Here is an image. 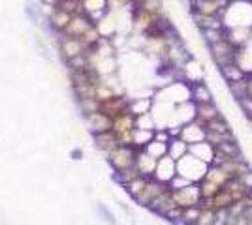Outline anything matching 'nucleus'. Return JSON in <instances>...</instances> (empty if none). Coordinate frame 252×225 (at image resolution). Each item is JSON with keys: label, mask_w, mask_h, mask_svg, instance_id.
I'll return each instance as SVG.
<instances>
[{"label": "nucleus", "mask_w": 252, "mask_h": 225, "mask_svg": "<svg viewBox=\"0 0 252 225\" xmlns=\"http://www.w3.org/2000/svg\"><path fill=\"white\" fill-rule=\"evenodd\" d=\"M249 96L252 98V75H249Z\"/></svg>", "instance_id": "nucleus-42"}, {"label": "nucleus", "mask_w": 252, "mask_h": 225, "mask_svg": "<svg viewBox=\"0 0 252 225\" xmlns=\"http://www.w3.org/2000/svg\"><path fill=\"white\" fill-rule=\"evenodd\" d=\"M147 180H149L147 177H141V175H140V177H136L134 180H130L128 184H125L123 188H125V192L130 197H132V199H136V197H138L141 192H143V188H145Z\"/></svg>", "instance_id": "nucleus-28"}, {"label": "nucleus", "mask_w": 252, "mask_h": 225, "mask_svg": "<svg viewBox=\"0 0 252 225\" xmlns=\"http://www.w3.org/2000/svg\"><path fill=\"white\" fill-rule=\"evenodd\" d=\"M136 177H140V173H138L136 167H128V169H123V171H113V180L117 184H121V186H125V184H128L130 180H134Z\"/></svg>", "instance_id": "nucleus-30"}, {"label": "nucleus", "mask_w": 252, "mask_h": 225, "mask_svg": "<svg viewBox=\"0 0 252 225\" xmlns=\"http://www.w3.org/2000/svg\"><path fill=\"white\" fill-rule=\"evenodd\" d=\"M209 163L198 160L196 156H192L190 152L184 154L181 160H177V175L184 177L186 180H190L192 184H198L207 173Z\"/></svg>", "instance_id": "nucleus-1"}, {"label": "nucleus", "mask_w": 252, "mask_h": 225, "mask_svg": "<svg viewBox=\"0 0 252 225\" xmlns=\"http://www.w3.org/2000/svg\"><path fill=\"white\" fill-rule=\"evenodd\" d=\"M184 154H188V145L181 137H169L168 141V156L171 160H181Z\"/></svg>", "instance_id": "nucleus-22"}, {"label": "nucleus", "mask_w": 252, "mask_h": 225, "mask_svg": "<svg viewBox=\"0 0 252 225\" xmlns=\"http://www.w3.org/2000/svg\"><path fill=\"white\" fill-rule=\"evenodd\" d=\"M83 156H85V152L81 150V148H73L70 152V158L73 160V161H79V160H83Z\"/></svg>", "instance_id": "nucleus-40"}, {"label": "nucleus", "mask_w": 252, "mask_h": 225, "mask_svg": "<svg viewBox=\"0 0 252 225\" xmlns=\"http://www.w3.org/2000/svg\"><path fill=\"white\" fill-rule=\"evenodd\" d=\"M153 137H154L153 129H140V128H134V129H132V146L140 150V148H143Z\"/></svg>", "instance_id": "nucleus-24"}, {"label": "nucleus", "mask_w": 252, "mask_h": 225, "mask_svg": "<svg viewBox=\"0 0 252 225\" xmlns=\"http://www.w3.org/2000/svg\"><path fill=\"white\" fill-rule=\"evenodd\" d=\"M173 207H177V205H175V201L171 199V192H169V190H164L160 195H156L153 201L147 205V210L162 218V216H164L169 209H173Z\"/></svg>", "instance_id": "nucleus-13"}, {"label": "nucleus", "mask_w": 252, "mask_h": 225, "mask_svg": "<svg viewBox=\"0 0 252 225\" xmlns=\"http://www.w3.org/2000/svg\"><path fill=\"white\" fill-rule=\"evenodd\" d=\"M205 133H207L205 126L201 122H198L196 118L192 122L182 124L181 129H179V137L186 145H194V143H199V141H205Z\"/></svg>", "instance_id": "nucleus-8"}, {"label": "nucleus", "mask_w": 252, "mask_h": 225, "mask_svg": "<svg viewBox=\"0 0 252 225\" xmlns=\"http://www.w3.org/2000/svg\"><path fill=\"white\" fill-rule=\"evenodd\" d=\"M220 71V75H222V79H224L226 83H235V81H241V79H245V77H249L245 71L239 68L235 62H230V64H224V66H220L218 68Z\"/></svg>", "instance_id": "nucleus-20"}, {"label": "nucleus", "mask_w": 252, "mask_h": 225, "mask_svg": "<svg viewBox=\"0 0 252 225\" xmlns=\"http://www.w3.org/2000/svg\"><path fill=\"white\" fill-rule=\"evenodd\" d=\"M245 220H247V225H252V207L245 209Z\"/></svg>", "instance_id": "nucleus-41"}, {"label": "nucleus", "mask_w": 252, "mask_h": 225, "mask_svg": "<svg viewBox=\"0 0 252 225\" xmlns=\"http://www.w3.org/2000/svg\"><path fill=\"white\" fill-rule=\"evenodd\" d=\"M134 128H140V129H156V124H154V118L151 112H145V114H140L134 118Z\"/></svg>", "instance_id": "nucleus-35"}, {"label": "nucleus", "mask_w": 252, "mask_h": 225, "mask_svg": "<svg viewBox=\"0 0 252 225\" xmlns=\"http://www.w3.org/2000/svg\"><path fill=\"white\" fill-rule=\"evenodd\" d=\"M134 167L138 169L141 177H147V178H153L154 167H156V160L153 156H149L143 148H140L136 152V160H134Z\"/></svg>", "instance_id": "nucleus-14"}, {"label": "nucleus", "mask_w": 252, "mask_h": 225, "mask_svg": "<svg viewBox=\"0 0 252 225\" xmlns=\"http://www.w3.org/2000/svg\"><path fill=\"white\" fill-rule=\"evenodd\" d=\"M164 190H168V186H166V184L158 182V180H154V178H149L147 184H145V188H143V192H141L140 195L136 197L134 201H136V205H138V207L147 209V205H149L156 195H160Z\"/></svg>", "instance_id": "nucleus-10"}, {"label": "nucleus", "mask_w": 252, "mask_h": 225, "mask_svg": "<svg viewBox=\"0 0 252 225\" xmlns=\"http://www.w3.org/2000/svg\"><path fill=\"white\" fill-rule=\"evenodd\" d=\"M96 214H98V218L104 224L117 225V218H115V214H113L111 209L106 203H96Z\"/></svg>", "instance_id": "nucleus-32"}, {"label": "nucleus", "mask_w": 252, "mask_h": 225, "mask_svg": "<svg viewBox=\"0 0 252 225\" xmlns=\"http://www.w3.org/2000/svg\"><path fill=\"white\" fill-rule=\"evenodd\" d=\"M128 101H130V98H128L126 94H117V96H113V98L102 101V103H100V111H104L106 114H109L113 118V116H117V114H121V112L128 111Z\"/></svg>", "instance_id": "nucleus-12"}, {"label": "nucleus", "mask_w": 252, "mask_h": 225, "mask_svg": "<svg viewBox=\"0 0 252 225\" xmlns=\"http://www.w3.org/2000/svg\"><path fill=\"white\" fill-rule=\"evenodd\" d=\"M194 105H196V120L201 122L203 126L222 114L220 107H216L215 101H209V103H194Z\"/></svg>", "instance_id": "nucleus-16"}, {"label": "nucleus", "mask_w": 252, "mask_h": 225, "mask_svg": "<svg viewBox=\"0 0 252 225\" xmlns=\"http://www.w3.org/2000/svg\"><path fill=\"white\" fill-rule=\"evenodd\" d=\"M140 8L143 12L151 14L153 17H162V15H166L164 0H143L140 4Z\"/></svg>", "instance_id": "nucleus-27"}, {"label": "nucleus", "mask_w": 252, "mask_h": 225, "mask_svg": "<svg viewBox=\"0 0 252 225\" xmlns=\"http://www.w3.org/2000/svg\"><path fill=\"white\" fill-rule=\"evenodd\" d=\"M85 120H87V126H89V131L92 133V135H96V133H104V131H109L111 129V116L109 114H106L104 111H94L90 112V114H87L85 116Z\"/></svg>", "instance_id": "nucleus-9"}, {"label": "nucleus", "mask_w": 252, "mask_h": 225, "mask_svg": "<svg viewBox=\"0 0 252 225\" xmlns=\"http://www.w3.org/2000/svg\"><path fill=\"white\" fill-rule=\"evenodd\" d=\"M25 14H27V17L30 19V23L40 25L42 15H43V10L42 8H36V6H34V4H30V2H27V4H25Z\"/></svg>", "instance_id": "nucleus-36"}, {"label": "nucleus", "mask_w": 252, "mask_h": 225, "mask_svg": "<svg viewBox=\"0 0 252 225\" xmlns=\"http://www.w3.org/2000/svg\"><path fill=\"white\" fill-rule=\"evenodd\" d=\"M190 99L194 103H209L215 101V96L205 81H196V83H190Z\"/></svg>", "instance_id": "nucleus-18"}, {"label": "nucleus", "mask_w": 252, "mask_h": 225, "mask_svg": "<svg viewBox=\"0 0 252 225\" xmlns=\"http://www.w3.org/2000/svg\"><path fill=\"white\" fill-rule=\"evenodd\" d=\"M58 51L60 55L66 60H70L73 56L83 55L87 51V47L83 45L81 38H73V36H64V34H58Z\"/></svg>", "instance_id": "nucleus-5"}, {"label": "nucleus", "mask_w": 252, "mask_h": 225, "mask_svg": "<svg viewBox=\"0 0 252 225\" xmlns=\"http://www.w3.org/2000/svg\"><path fill=\"white\" fill-rule=\"evenodd\" d=\"M234 178H237V182L245 188V192H247V193H252V169L245 171V173H241L239 177H234Z\"/></svg>", "instance_id": "nucleus-38"}, {"label": "nucleus", "mask_w": 252, "mask_h": 225, "mask_svg": "<svg viewBox=\"0 0 252 225\" xmlns=\"http://www.w3.org/2000/svg\"><path fill=\"white\" fill-rule=\"evenodd\" d=\"M207 49H209V55L211 58H213V62H215L218 68L235 60V51H237V49L228 42L226 38H220L218 42L207 45Z\"/></svg>", "instance_id": "nucleus-3"}, {"label": "nucleus", "mask_w": 252, "mask_h": 225, "mask_svg": "<svg viewBox=\"0 0 252 225\" xmlns=\"http://www.w3.org/2000/svg\"><path fill=\"white\" fill-rule=\"evenodd\" d=\"M169 192H171V199L175 201V205L179 209L201 205V193H199L198 184H190V186H184L181 190H169Z\"/></svg>", "instance_id": "nucleus-4"}, {"label": "nucleus", "mask_w": 252, "mask_h": 225, "mask_svg": "<svg viewBox=\"0 0 252 225\" xmlns=\"http://www.w3.org/2000/svg\"><path fill=\"white\" fill-rule=\"evenodd\" d=\"M153 109V96H145V98H130L128 101V111L134 116H140L145 112H151Z\"/></svg>", "instance_id": "nucleus-21"}, {"label": "nucleus", "mask_w": 252, "mask_h": 225, "mask_svg": "<svg viewBox=\"0 0 252 225\" xmlns=\"http://www.w3.org/2000/svg\"><path fill=\"white\" fill-rule=\"evenodd\" d=\"M136 152H138V148H134L132 145H119L106 158H108V163L111 165L113 171H123V169L134 167Z\"/></svg>", "instance_id": "nucleus-2"}, {"label": "nucleus", "mask_w": 252, "mask_h": 225, "mask_svg": "<svg viewBox=\"0 0 252 225\" xmlns=\"http://www.w3.org/2000/svg\"><path fill=\"white\" fill-rule=\"evenodd\" d=\"M205 129L211 131V133H222V135H226V133H234V131H232V124L226 120L224 114H220V116H216L215 120L207 122V124H205Z\"/></svg>", "instance_id": "nucleus-25"}, {"label": "nucleus", "mask_w": 252, "mask_h": 225, "mask_svg": "<svg viewBox=\"0 0 252 225\" xmlns=\"http://www.w3.org/2000/svg\"><path fill=\"white\" fill-rule=\"evenodd\" d=\"M81 2H83L85 15H89L92 23H96L98 19H102L104 15L109 12L106 0H81Z\"/></svg>", "instance_id": "nucleus-17"}, {"label": "nucleus", "mask_w": 252, "mask_h": 225, "mask_svg": "<svg viewBox=\"0 0 252 225\" xmlns=\"http://www.w3.org/2000/svg\"><path fill=\"white\" fill-rule=\"evenodd\" d=\"M77 107H79L81 114L87 116L90 112L100 111V101L96 98H79L77 99Z\"/></svg>", "instance_id": "nucleus-31"}, {"label": "nucleus", "mask_w": 252, "mask_h": 225, "mask_svg": "<svg viewBox=\"0 0 252 225\" xmlns=\"http://www.w3.org/2000/svg\"><path fill=\"white\" fill-rule=\"evenodd\" d=\"M201 210V205H194V207H186L181 210V218H179V224L177 225H194V222L199 216Z\"/></svg>", "instance_id": "nucleus-29"}, {"label": "nucleus", "mask_w": 252, "mask_h": 225, "mask_svg": "<svg viewBox=\"0 0 252 225\" xmlns=\"http://www.w3.org/2000/svg\"><path fill=\"white\" fill-rule=\"evenodd\" d=\"M55 2H56V4H58V2H62V0H55Z\"/></svg>", "instance_id": "nucleus-44"}, {"label": "nucleus", "mask_w": 252, "mask_h": 225, "mask_svg": "<svg viewBox=\"0 0 252 225\" xmlns=\"http://www.w3.org/2000/svg\"><path fill=\"white\" fill-rule=\"evenodd\" d=\"M128 2H130V6H140L143 0H128Z\"/></svg>", "instance_id": "nucleus-43"}, {"label": "nucleus", "mask_w": 252, "mask_h": 225, "mask_svg": "<svg viewBox=\"0 0 252 225\" xmlns=\"http://www.w3.org/2000/svg\"><path fill=\"white\" fill-rule=\"evenodd\" d=\"M175 175H177V161H175V160H171L168 154L156 160V167H154V173H153L154 180H158V182L168 186V182Z\"/></svg>", "instance_id": "nucleus-6"}, {"label": "nucleus", "mask_w": 252, "mask_h": 225, "mask_svg": "<svg viewBox=\"0 0 252 225\" xmlns=\"http://www.w3.org/2000/svg\"><path fill=\"white\" fill-rule=\"evenodd\" d=\"M188 152L192 156H196L198 160L205 161V163H213V158H215V146L207 143V141H199L194 145H188Z\"/></svg>", "instance_id": "nucleus-19"}, {"label": "nucleus", "mask_w": 252, "mask_h": 225, "mask_svg": "<svg viewBox=\"0 0 252 225\" xmlns=\"http://www.w3.org/2000/svg\"><path fill=\"white\" fill-rule=\"evenodd\" d=\"M92 25H94V23L90 21L89 15H85V14L72 15L70 23L66 25V28H64L62 34H64V36H73V38H81Z\"/></svg>", "instance_id": "nucleus-11"}, {"label": "nucleus", "mask_w": 252, "mask_h": 225, "mask_svg": "<svg viewBox=\"0 0 252 225\" xmlns=\"http://www.w3.org/2000/svg\"><path fill=\"white\" fill-rule=\"evenodd\" d=\"M192 12L201 15H215L220 17L224 8L230 4V0H190Z\"/></svg>", "instance_id": "nucleus-7"}, {"label": "nucleus", "mask_w": 252, "mask_h": 225, "mask_svg": "<svg viewBox=\"0 0 252 225\" xmlns=\"http://www.w3.org/2000/svg\"><path fill=\"white\" fill-rule=\"evenodd\" d=\"M215 222V209H207V207H201L199 216L194 222V225H213Z\"/></svg>", "instance_id": "nucleus-37"}, {"label": "nucleus", "mask_w": 252, "mask_h": 225, "mask_svg": "<svg viewBox=\"0 0 252 225\" xmlns=\"http://www.w3.org/2000/svg\"><path fill=\"white\" fill-rule=\"evenodd\" d=\"M203 178H205V180H209V182H213V184H216L218 188H222V186H224L232 177H230L222 167H218V165H213V163H211Z\"/></svg>", "instance_id": "nucleus-23"}, {"label": "nucleus", "mask_w": 252, "mask_h": 225, "mask_svg": "<svg viewBox=\"0 0 252 225\" xmlns=\"http://www.w3.org/2000/svg\"><path fill=\"white\" fill-rule=\"evenodd\" d=\"M143 150L147 152L149 156H153L154 160H158V158H162V156L168 154V143H162V141H156L153 139L149 141L145 146H143Z\"/></svg>", "instance_id": "nucleus-26"}, {"label": "nucleus", "mask_w": 252, "mask_h": 225, "mask_svg": "<svg viewBox=\"0 0 252 225\" xmlns=\"http://www.w3.org/2000/svg\"><path fill=\"white\" fill-rule=\"evenodd\" d=\"M92 139H94V146H96V150H100L104 156H108L113 148H117V146H119V141H117V137H115V133H113L111 129H109V131H104V133H96V135H92Z\"/></svg>", "instance_id": "nucleus-15"}, {"label": "nucleus", "mask_w": 252, "mask_h": 225, "mask_svg": "<svg viewBox=\"0 0 252 225\" xmlns=\"http://www.w3.org/2000/svg\"><path fill=\"white\" fill-rule=\"evenodd\" d=\"M60 10H64L66 14L70 15H77V14H85L83 12V2L81 0H62L56 4Z\"/></svg>", "instance_id": "nucleus-33"}, {"label": "nucleus", "mask_w": 252, "mask_h": 225, "mask_svg": "<svg viewBox=\"0 0 252 225\" xmlns=\"http://www.w3.org/2000/svg\"><path fill=\"white\" fill-rule=\"evenodd\" d=\"M108 2V10L109 12H117V10H130L132 6H130V2L128 0H106Z\"/></svg>", "instance_id": "nucleus-39"}, {"label": "nucleus", "mask_w": 252, "mask_h": 225, "mask_svg": "<svg viewBox=\"0 0 252 225\" xmlns=\"http://www.w3.org/2000/svg\"><path fill=\"white\" fill-rule=\"evenodd\" d=\"M100 40H102V36H100V32H98V28H96V25H92V27L89 28L83 36H81V42H83V45L87 47V49L94 47V45H96Z\"/></svg>", "instance_id": "nucleus-34"}]
</instances>
